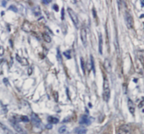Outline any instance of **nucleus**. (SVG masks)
Masks as SVG:
<instances>
[{
    "label": "nucleus",
    "instance_id": "obj_1",
    "mask_svg": "<svg viewBox=\"0 0 144 134\" xmlns=\"http://www.w3.org/2000/svg\"><path fill=\"white\" fill-rule=\"evenodd\" d=\"M110 97H111V90H110V87H109V83H108V79H105L104 82H103V100L106 102H108Z\"/></svg>",
    "mask_w": 144,
    "mask_h": 134
},
{
    "label": "nucleus",
    "instance_id": "obj_2",
    "mask_svg": "<svg viewBox=\"0 0 144 134\" xmlns=\"http://www.w3.org/2000/svg\"><path fill=\"white\" fill-rule=\"evenodd\" d=\"M31 121L32 124L35 128H39L41 125V121L40 118L39 117L38 115L37 114L32 112L31 114Z\"/></svg>",
    "mask_w": 144,
    "mask_h": 134
},
{
    "label": "nucleus",
    "instance_id": "obj_3",
    "mask_svg": "<svg viewBox=\"0 0 144 134\" xmlns=\"http://www.w3.org/2000/svg\"><path fill=\"white\" fill-rule=\"evenodd\" d=\"M131 127L128 124H122L119 127L117 130V134H131Z\"/></svg>",
    "mask_w": 144,
    "mask_h": 134
},
{
    "label": "nucleus",
    "instance_id": "obj_4",
    "mask_svg": "<svg viewBox=\"0 0 144 134\" xmlns=\"http://www.w3.org/2000/svg\"><path fill=\"white\" fill-rule=\"evenodd\" d=\"M67 13L69 14L70 17L72 20V23H74L76 27L78 26V24H79V20H78V17H77V13H75L74 11L72 10V8H67Z\"/></svg>",
    "mask_w": 144,
    "mask_h": 134
},
{
    "label": "nucleus",
    "instance_id": "obj_5",
    "mask_svg": "<svg viewBox=\"0 0 144 134\" xmlns=\"http://www.w3.org/2000/svg\"><path fill=\"white\" fill-rule=\"evenodd\" d=\"M124 19H125V23H126V27L129 29H131L134 26V19L132 16L129 12H125V16H124Z\"/></svg>",
    "mask_w": 144,
    "mask_h": 134
},
{
    "label": "nucleus",
    "instance_id": "obj_6",
    "mask_svg": "<svg viewBox=\"0 0 144 134\" xmlns=\"http://www.w3.org/2000/svg\"><path fill=\"white\" fill-rule=\"evenodd\" d=\"M11 124H12V126L14 128V129L18 132V134H26L25 131L22 129V127L19 125V124L17 122V121L15 120V119H13V120H11Z\"/></svg>",
    "mask_w": 144,
    "mask_h": 134
},
{
    "label": "nucleus",
    "instance_id": "obj_7",
    "mask_svg": "<svg viewBox=\"0 0 144 134\" xmlns=\"http://www.w3.org/2000/svg\"><path fill=\"white\" fill-rule=\"evenodd\" d=\"M80 36H81V40L82 41L83 45L84 47H87V30H86V29L84 28L81 29Z\"/></svg>",
    "mask_w": 144,
    "mask_h": 134
},
{
    "label": "nucleus",
    "instance_id": "obj_8",
    "mask_svg": "<svg viewBox=\"0 0 144 134\" xmlns=\"http://www.w3.org/2000/svg\"><path fill=\"white\" fill-rule=\"evenodd\" d=\"M21 28H22L23 31L26 32H30L32 31V26L30 22H28V21H24V23L22 25Z\"/></svg>",
    "mask_w": 144,
    "mask_h": 134
},
{
    "label": "nucleus",
    "instance_id": "obj_9",
    "mask_svg": "<svg viewBox=\"0 0 144 134\" xmlns=\"http://www.w3.org/2000/svg\"><path fill=\"white\" fill-rule=\"evenodd\" d=\"M79 123L80 124H85V125H89L91 124V121L89 117L87 115H82L80 119Z\"/></svg>",
    "mask_w": 144,
    "mask_h": 134
},
{
    "label": "nucleus",
    "instance_id": "obj_10",
    "mask_svg": "<svg viewBox=\"0 0 144 134\" xmlns=\"http://www.w3.org/2000/svg\"><path fill=\"white\" fill-rule=\"evenodd\" d=\"M103 37L101 33H100L98 37V52L100 55L103 54Z\"/></svg>",
    "mask_w": 144,
    "mask_h": 134
},
{
    "label": "nucleus",
    "instance_id": "obj_11",
    "mask_svg": "<svg viewBox=\"0 0 144 134\" xmlns=\"http://www.w3.org/2000/svg\"><path fill=\"white\" fill-rule=\"evenodd\" d=\"M74 131L76 134H87V129H86L84 126H80V127H77L75 128Z\"/></svg>",
    "mask_w": 144,
    "mask_h": 134
},
{
    "label": "nucleus",
    "instance_id": "obj_12",
    "mask_svg": "<svg viewBox=\"0 0 144 134\" xmlns=\"http://www.w3.org/2000/svg\"><path fill=\"white\" fill-rule=\"evenodd\" d=\"M127 106H128V109H129V112L131 114H134V112H135V105H134V102L131 101V99H128Z\"/></svg>",
    "mask_w": 144,
    "mask_h": 134
},
{
    "label": "nucleus",
    "instance_id": "obj_13",
    "mask_svg": "<svg viewBox=\"0 0 144 134\" xmlns=\"http://www.w3.org/2000/svg\"><path fill=\"white\" fill-rule=\"evenodd\" d=\"M0 129L2 130L4 132V133L5 134H14L13 133V132L9 129V128H7L5 125H4L2 124V123H0Z\"/></svg>",
    "mask_w": 144,
    "mask_h": 134
},
{
    "label": "nucleus",
    "instance_id": "obj_14",
    "mask_svg": "<svg viewBox=\"0 0 144 134\" xmlns=\"http://www.w3.org/2000/svg\"><path fill=\"white\" fill-rule=\"evenodd\" d=\"M104 67H105V69H106V70L108 73H110L111 72V62H110V60L108 58H106L105 60V61H104Z\"/></svg>",
    "mask_w": 144,
    "mask_h": 134
},
{
    "label": "nucleus",
    "instance_id": "obj_15",
    "mask_svg": "<svg viewBox=\"0 0 144 134\" xmlns=\"http://www.w3.org/2000/svg\"><path fill=\"white\" fill-rule=\"evenodd\" d=\"M16 60H18V62L23 65H28V60L25 58H21L19 57L18 55H16Z\"/></svg>",
    "mask_w": 144,
    "mask_h": 134
},
{
    "label": "nucleus",
    "instance_id": "obj_16",
    "mask_svg": "<svg viewBox=\"0 0 144 134\" xmlns=\"http://www.w3.org/2000/svg\"><path fill=\"white\" fill-rule=\"evenodd\" d=\"M48 121L50 124H56L59 122V119L56 117L50 116L48 117Z\"/></svg>",
    "mask_w": 144,
    "mask_h": 134
},
{
    "label": "nucleus",
    "instance_id": "obj_17",
    "mask_svg": "<svg viewBox=\"0 0 144 134\" xmlns=\"http://www.w3.org/2000/svg\"><path fill=\"white\" fill-rule=\"evenodd\" d=\"M32 13L34 15L36 16H39L41 14V8L39 6H35L33 8H32Z\"/></svg>",
    "mask_w": 144,
    "mask_h": 134
},
{
    "label": "nucleus",
    "instance_id": "obj_18",
    "mask_svg": "<svg viewBox=\"0 0 144 134\" xmlns=\"http://www.w3.org/2000/svg\"><path fill=\"white\" fill-rule=\"evenodd\" d=\"M42 37H43V39L46 42H47V43H50L52 41V38H51V37L49 36L48 34L43 33L42 34Z\"/></svg>",
    "mask_w": 144,
    "mask_h": 134
},
{
    "label": "nucleus",
    "instance_id": "obj_19",
    "mask_svg": "<svg viewBox=\"0 0 144 134\" xmlns=\"http://www.w3.org/2000/svg\"><path fill=\"white\" fill-rule=\"evenodd\" d=\"M90 59H91V69H92L94 74L96 72V69H95V63H94V58L93 57L92 55L90 56Z\"/></svg>",
    "mask_w": 144,
    "mask_h": 134
},
{
    "label": "nucleus",
    "instance_id": "obj_20",
    "mask_svg": "<svg viewBox=\"0 0 144 134\" xmlns=\"http://www.w3.org/2000/svg\"><path fill=\"white\" fill-rule=\"evenodd\" d=\"M138 57H139V59L141 60V62L143 64V50H140L138 51Z\"/></svg>",
    "mask_w": 144,
    "mask_h": 134
},
{
    "label": "nucleus",
    "instance_id": "obj_21",
    "mask_svg": "<svg viewBox=\"0 0 144 134\" xmlns=\"http://www.w3.org/2000/svg\"><path fill=\"white\" fill-rule=\"evenodd\" d=\"M19 119H20L21 121H23V122H28L29 121V118L27 116H25V115H21V116H20Z\"/></svg>",
    "mask_w": 144,
    "mask_h": 134
},
{
    "label": "nucleus",
    "instance_id": "obj_22",
    "mask_svg": "<svg viewBox=\"0 0 144 134\" xmlns=\"http://www.w3.org/2000/svg\"><path fill=\"white\" fill-rule=\"evenodd\" d=\"M63 55L65 58H67V59H70L71 58V54H70V50H67V51H65L63 52Z\"/></svg>",
    "mask_w": 144,
    "mask_h": 134
},
{
    "label": "nucleus",
    "instance_id": "obj_23",
    "mask_svg": "<svg viewBox=\"0 0 144 134\" xmlns=\"http://www.w3.org/2000/svg\"><path fill=\"white\" fill-rule=\"evenodd\" d=\"M9 10H11L13 12H18V8L15 6V5H11L9 7Z\"/></svg>",
    "mask_w": 144,
    "mask_h": 134
},
{
    "label": "nucleus",
    "instance_id": "obj_24",
    "mask_svg": "<svg viewBox=\"0 0 144 134\" xmlns=\"http://www.w3.org/2000/svg\"><path fill=\"white\" fill-rule=\"evenodd\" d=\"M65 131H66V127L64 126H62V127H61V128L58 129V132H59L60 133H63L65 132Z\"/></svg>",
    "mask_w": 144,
    "mask_h": 134
},
{
    "label": "nucleus",
    "instance_id": "obj_25",
    "mask_svg": "<svg viewBox=\"0 0 144 134\" xmlns=\"http://www.w3.org/2000/svg\"><path fill=\"white\" fill-rule=\"evenodd\" d=\"M57 58H58V61L62 62V58H61V52L59 51V49L57 50Z\"/></svg>",
    "mask_w": 144,
    "mask_h": 134
},
{
    "label": "nucleus",
    "instance_id": "obj_26",
    "mask_svg": "<svg viewBox=\"0 0 144 134\" xmlns=\"http://www.w3.org/2000/svg\"><path fill=\"white\" fill-rule=\"evenodd\" d=\"M80 59H81V67H82L83 72L84 73V60H83L82 58H81Z\"/></svg>",
    "mask_w": 144,
    "mask_h": 134
},
{
    "label": "nucleus",
    "instance_id": "obj_27",
    "mask_svg": "<svg viewBox=\"0 0 144 134\" xmlns=\"http://www.w3.org/2000/svg\"><path fill=\"white\" fill-rule=\"evenodd\" d=\"M4 53V49L3 47H0V56H3Z\"/></svg>",
    "mask_w": 144,
    "mask_h": 134
},
{
    "label": "nucleus",
    "instance_id": "obj_28",
    "mask_svg": "<svg viewBox=\"0 0 144 134\" xmlns=\"http://www.w3.org/2000/svg\"><path fill=\"white\" fill-rule=\"evenodd\" d=\"M50 2H52L51 0H43V1H42V3L44 4H46H46H49Z\"/></svg>",
    "mask_w": 144,
    "mask_h": 134
},
{
    "label": "nucleus",
    "instance_id": "obj_29",
    "mask_svg": "<svg viewBox=\"0 0 144 134\" xmlns=\"http://www.w3.org/2000/svg\"><path fill=\"white\" fill-rule=\"evenodd\" d=\"M53 8H54L56 11H57V12L58 11V5H57L56 4H55L53 6Z\"/></svg>",
    "mask_w": 144,
    "mask_h": 134
},
{
    "label": "nucleus",
    "instance_id": "obj_30",
    "mask_svg": "<svg viewBox=\"0 0 144 134\" xmlns=\"http://www.w3.org/2000/svg\"><path fill=\"white\" fill-rule=\"evenodd\" d=\"M61 18L62 20H63L64 19V8H63L61 10Z\"/></svg>",
    "mask_w": 144,
    "mask_h": 134
},
{
    "label": "nucleus",
    "instance_id": "obj_31",
    "mask_svg": "<svg viewBox=\"0 0 144 134\" xmlns=\"http://www.w3.org/2000/svg\"><path fill=\"white\" fill-rule=\"evenodd\" d=\"M54 95L55 96L56 95V98H55V100H56V101H58V93L57 92H55V93H54Z\"/></svg>",
    "mask_w": 144,
    "mask_h": 134
},
{
    "label": "nucleus",
    "instance_id": "obj_32",
    "mask_svg": "<svg viewBox=\"0 0 144 134\" xmlns=\"http://www.w3.org/2000/svg\"><path fill=\"white\" fill-rule=\"evenodd\" d=\"M46 127L47 129H51L52 128V124H48V125H46Z\"/></svg>",
    "mask_w": 144,
    "mask_h": 134
},
{
    "label": "nucleus",
    "instance_id": "obj_33",
    "mask_svg": "<svg viewBox=\"0 0 144 134\" xmlns=\"http://www.w3.org/2000/svg\"><path fill=\"white\" fill-rule=\"evenodd\" d=\"M92 12H93V15H94V16L96 18V10L94 9V8H93Z\"/></svg>",
    "mask_w": 144,
    "mask_h": 134
},
{
    "label": "nucleus",
    "instance_id": "obj_34",
    "mask_svg": "<svg viewBox=\"0 0 144 134\" xmlns=\"http://www.w3.org/2000/svg\"><path fill=\"white\" fill-rule=\"evenodd\" d=\"M3 82H4V84H5L6 85H7V84L9 83V82H8V79H6V78H4V80H3Z\"/></svg>",
    "mask_w": 144,
    "mask_h": 134
},
{
    "label": "nucleus",
    "instance_id": "obj_35",
    "mask_svg": "<svg viewBox=\"0 0 144 134\" xmlns=\"http://www.w3.org/2000/svg\"><path fill=\"white\" fill-rule=\"evenodd\" d=\"M143 101H142L141 102V103L139 104V108H141L142 107H143Z\"/></svg>",
    "mask_w": 144,
    "mask_h": 134
},
{
    "label": "nucleus",
    "instance_id": "obj_36",
    "mask_svg": "<svg viewBox=\"0 0 144 134\" xmlns=\"http://www.w3.org/2000/svg\"><path fill=\"white\" fill-rule=\"evenodd\" d=\"M6 1H3L2 2V6H6Z\"/></svg>",
    "mask_w": 144,
    "mask_h": 134
},
{
    "label": "nucleus",
    "instance_id": "obj_37",
    "mask_svg": "<svg viewBox=\"0 0 144 134\" xmlns=\"http://www.w3.org/2000/svg\"><path fill=\"white\" fill-rule=\"evenodd\" d=\"M28 75H31V72H32V69L31 68H29V70H28Z\"/></svg>",
    "mask_w": 144,
    "mask_h": 134
},
{
    "label": "nucleus",
    "instance_id": "obj_38",
    "mask_svg": "<svg viewBox=\"0 0 144 134\" xmlns=\"http://www.w3.org/2000/svg\"><path fill=\"white\" fill-rule=\"evenodd\" d=\"M141 6H143V1H141Z\"/></svg>",
    "mask_w": 144,
    "mask_h": 134
}]
</instances>
